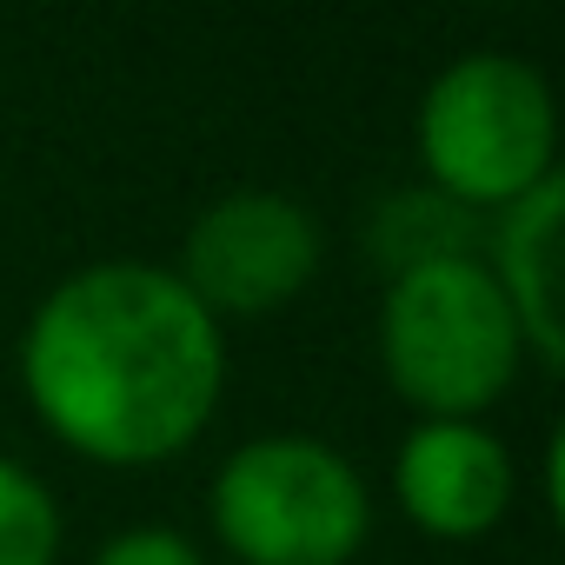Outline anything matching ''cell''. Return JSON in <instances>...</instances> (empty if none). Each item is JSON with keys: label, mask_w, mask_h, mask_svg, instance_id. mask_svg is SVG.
Listing matches in <instances>:
<instances>
[{"label": "cell", "mask_w": 565, "mask_h": 565, "mask_svg": "<svg viewBox=\"0 0 565 565\" xmlns=\"http://www.w3.org/2000/svg\"><path fill=\"white\" fill-rule=\"evenodd\" d=\"M94 565H206V558H200L193 539L173 532V525H120V532L94 552Z\"/></svg>", "instance_id": "cell-10"}, {"label": "cell", "mask_w": 565, "mask_h": 565, "mask_svg": "<svg viewBox=\"0 0 565 565\" xmlns=\"http://www.w3.org/2000/svg\"><path fill=\"white\" fill-rule=\"evenodd\" d=\"M558 213H565V186L558 173L539 180L532 193H519L512 206L486 213V246L479 266L492 273V287L505 294L525 360H539L545 373L565 366V333H558Z\"/></svg>", "instance_id": "cell-7"}, {"label": "cell", "mask_w": 565, "mask_h": 565, "mask_svg": "<svg viewBox=\"0 0 565 565\" xmlns=\"http://www.w3.org/2000/svg\"><path fill=\"white\" fill-rule=\"evenodd\" d=\"M393 492L426 539H486L519 492L512 452L479 419H419L393 452Z\"/></svg>", "instance_id": "cell-6"}, {"label": "cell", "mask_w": 565, "mask_h": 565, "mask_svg": "<svg viewBox=\"0 0 565 565\" xmlns=\"http://www.w3.org/2000/svg\"><path fill=\"white\" fill-rule=\"evenodd\" d=\"M525 366L519 320L479 259H439L386 279L380 373L419 419H479Z\"/></svg>", "instance_id": "cell-2"}, {"label": "cell", "mask_w": 565, "mask_h": 565, "mask_svg": "<svg viewBox=\"0 0 565 565\" xmlns=\"http://www.w3.org/2000/svg\"><path fill=\"white\" fill-rule=\"evenodd\" d=\"M61 558V505L54 492L0 452V565H54Z\"/></svg>", "instance_id": "cell-9"}, {"label": "cell", "mask_w": 565, "mask_h": 565, "mask_svg": "<svg viewBox=\"0 0 565 565\" xmlns=\"http://www.w3.org/2000/svg\"><path fill=\"white\" fill-rule=\"evenodd\" d=\"M21 393L41 426L100 459L186 452L226 393V327L160 259H94L21 327Z\"/></svg>", "instance_id": "cell-1"}, {"label": "cell", "mask_w": 565, "mask_h": 565, "mask_svg": "<svg viewBox=\"0 0 565 565\" xmlns=\"http://www.w3.org/2000/svg\"><path fill=\"white\" fill-rule=\"evenodd\" d=\"M206 519L239 565H347L373 532V492L340 446L259 433L220 459Z\"/></svg>", "instance_id": "cell-3"}, {"label": "cell", "mask_w": 565, "mask_h": 565, "mask_svg": "<svg viewBox=\"0 0 565 565\" xmlns=\"http://www.w3.org/2000/svg\"><path fill=\"white\" fill-rule=\"evenodd\" d=\"M366 246L380 259L386 279L399 273H419V266H439V259H479L486 246V213L459 206L452 193L439 186H399L373 206V226H366Z\"/></svg>", "instance_id": "cell-8"}, {"label": "cell", "mask_w": 565, "mask_h": 565, "mask_svg": "<svg viewBox=\"0 0 565 565\" xmlns=\"http://www.w3.org/2000/svg\"><path fill=\"white\" fill-rule=\"evenodd\" d=\"M419 167L426 186L452 193L472 213H499L558 167V107L532 61L519 54H459L419 94Z\"/></svg>", "instance_id": "cell-4"}, {"label": "cell", "mask_w": 565, "mask_h": 565, "mask_svg": "<svg viewBox=\"0 0 565 565\" xmlns=\"http://www.w3.org/2000/svg\"><path fill=\"white\" fill-rule=\"evenodd\" d=\"M320 259H327V233L313 206L273 186H233L193 213L173 273L226 327V320H259L273 307H287L294 294H307Z\"/></svg>", "instance_id": "cell-5"}]
</instances>
